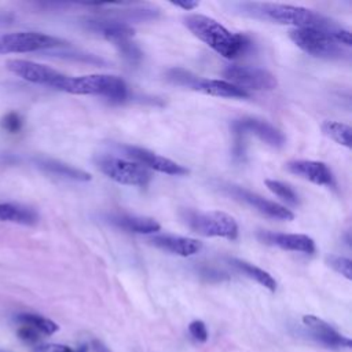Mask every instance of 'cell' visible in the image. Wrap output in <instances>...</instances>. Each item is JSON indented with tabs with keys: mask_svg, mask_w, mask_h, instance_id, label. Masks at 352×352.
I'll return each mask as SVG.
<instances>
[{
	"mask_svg": "<svg viewBox=\"0 0 352 352\" xmlns=\"http://www.w3.org/2000/svg\"><path fill=\"white\" fill-rule=\"evenodd\" d=\"M183 21L195 37L227 59H234L245 54L250 45V40L245 34L234 33L206 15L190 14Z\"/></svg>",
	"mask_w": 352,
	"mask_h": 352,
	"instance_id": "obj_1",
	"label": "cell"
},
{
	"mask_svg": "<svg viewBox=\"0 0 352 352\" xmlns=\"http://www.w3.org/2000/svg\"><path fill=\"white\" fill-rule=\"evenodd\" d=\"M238 7L242 14L280 25H292L296 26L294 29L316 28L331 32L337 26L331 19L304 7L278 3H241Z\"/></svg>",
	"mask_w": 352,
	"mask_h": 352,
	"instance_id": "obj_2",
	"label": "cell"
},
{
	"mask_svg": "<svg viewBox=\"0 0 352 352\" xmlns=\"http://www.w3.org/2000/svg\"><path fill=\"white\" fill-rule=\"evenodd\" d=\"M54 88L73 95H100L117 102L124 100L128 95L125 81L111 74H88L80 77H67L63 74Z\"/></svg>",
	"mask_w": 352,
	"mask_h": 352,
	"instance_id": "obj_3",
	"label": "cell"
},
{
	"mask_svg": "<svg viewBox=\"0 0 352 352\" xmlns=\"http://www.w3.org/2000/svg\"><path fill=\"white\" fill-rule=\"evenodd\" d=\"M290 40L304 52L324 59H344L349 52L338 44L327 30L316 28H298L289 32Z\"/></svg>",
	"mask_w": 352,
	"mask_h": 352,
	"instance_id": "obj_4",
	"label": "cell"
},
{
	"mask_svg": "<svg viewBox=\"0 0 352 352\" xmlns=\"http://www.w3.org/2000/svg\"><path fill=\"white\" fill-rule=\"evenodd\" d=\"M183 220L194 232L204 236H220L235 239L238 236V224L230 214L220 210H192L186 209L182 213Z\"/></svg>",
	"mask_w": 352,
	"mask_h": 352,
	"instance_id": "obj_5",
	"label": "cell"
},
{
	"mask_svg": "<svg viewBox=\"0 0 352 352\" xmlns=\"http://www.w3.org/2000/svg\"><path fill=\"white\" fill-rule=\"evenodd\" d=\"M166 78L177 85L191 88L194 91H199L206 95L212 96H219V98H249V92L232 85L228 81L224 80H209V78H202L199 76L192 74L188 70L180 69V67H173L168 70Z\"/></svg>",
	"mask_w": 352,
	"mask_h": 352,
	"instance_id": "obj_6",
	"label": "cell"
},
{
	"mask_svg": "<svg viewBox=\"0 0 352 352\" xmlns=\"http://www.w3.org/2000/svg\"><path fill=\"white\" fill-rule=\"evenodd\" d=\"M98 168L111 180L124 186H146L151 180L147 168L138 162L113 155H100L96 158Z\"/></svg>",
	"mask_w": 352,
	"mask_h": 352,
	"instance_id": "obj_7",
	"label": "cell"
},
{
	"mask_svg": "<svg viewBox=\"0 0 352 352\" xmlns=\"http://www.w3.org/2000/svg\"><path fill=\"white\" fill-rule=\"evenodd\" d=\"M223 76L232 85L243 89L252 91H272L278 87L276 77L261 67L254 66H239L231 65L223 70Z\"/></svg>",
	"mask_w": 352,
	"mask_h": 352,
	"instance_id": "obj_8",
	"label": "cell"
},
{
	"mask_svg": "<svg viewBox=\"0 0 352 352\" xmlns=\"http://www.w3.org/2000/svg\"><path fill=\"white\" fill-rule=\"evenodd\" d=\"M65 45V41L40 32H15L0 37V52H34Z\"/></svg>",
	"mask_w": 352,
	"mask_h": 352,
	"instance_id": "obj_9",
	"label": "cell"
},
{
	"mask_svg": "<svg viewBox=\"0 0 352 352\" xmlns=\"http://www.w3.org/2000/svg\"><path fill=\"white\" fill-rule=\"evenodd\" d=\"M232 131L236 138V155L242 154L239 146H241V142L245 135H254L261 142H264L265 144L275 147V148H279L286 143L285 135L278 128H275L274 125H271L267 121L257 120L253 117H245V118L234 121Z\"/></svg>",
	"mask_w": 352,
	"mask_h": 352,
	"instance_id": "obj_10",
	"label": "cell"
},
{
	"mask_svg": "<svg viewBox=\"0 0 352 352\" xmlns=\"http://www.w3.org/2000/svg\"><path fill=\"white\" fill-rule=\"evenodd\" d=\"M226 190L230 195L248 204L249 206L254 208L257 212H260L261 214H264L267 217L276 219V220H286V221H290L294 219V213L290 209H287L286 206L279 205L278 202H274L271 199H267L250 190H246L243 187L234 186V184L227 186Z\"/></svg>",
	"mask_w": 352,
	"mask_h": 352,
	"instance_id": "obj_11",
	"label": "cell"
},
{
	"mask_svg": "<svg viewBox=\"0 0 352 352\" xmlns=\"http://www.w3.org/2000/svg\"><path fill=\"white\" fill-rule=\"evenodd\" d=\"M7 67L14 74L29 82L48 85L52 88L63 77L62 73L50 66L40 65L26 59H10L7 60Z\"/></svg>",
	"mask_w": 352,
	"mask_h": 352,
	"instance_id": "obj_12",
	"label": "cell"
},
{
	"mask_svg": "<svg viewBox=\"0 0 352 352\" xmlns=\"http://www.w3.org/2000/svg\"><path fill=\"white\" fill-rule=\"evenodd\" d=\"M122 148L129 157L136 160L138 164L143 165L144 168H150L157 172L166 173V175H175V176H182V175L188 173V169L184 168L183 165H180L166 157L158 155L147 148L136 147V146H122Z\"/></svg>",
	"mask_w": 352,
	"mask_h": 352,
	"instance_id": "obj_13",
	"label": "cell"
},
{
	"mask_svg": "<svg viewBox=\"0 0 352 352\" xmlns=\"http://www.w3.org/2000/svg\"><path fill=\"white\" fill-rule=\"evenodd\" d=\"M302 323L308 329L312 338H315L318 342L329 346V348H351L352 341L338 333L334 327H331L327 322L323 319L315 316V315H305L302 316Z\"/></svg>",
	"mask_w": 352,
	"mask_h": 352,
	"instance_id": "obj_14",
	"label": "cell"
},
{
	"mask_svg": "<svg viewBox=\"0 0 352 352\" xmlns=\"http://www.w3.org/2000/svg\"><path fill=\"white\" fill-rule=\"evenodd\" d=\"M257 238L267 245L278 246L285 250L301 252L312 254L315 252V242L311 236L304 234H285V232H272V231H260Z\"/></svg>",
	"mask_w": 352,
	"mask_h": 352,
	"instance_id": "obj_15",
	"label": "cell"
},
{
	"mask_svg": "<svg viewBox=\"0 0 352 352\" xmlns=\"http://www.w3.org/2000/svg\"><path fill=\"white\" fill-rule=\"evenodd\" d=\"M286 168L293 175H297L311 183H315L319 186L334 184V176L324 162L309 161V160H294L287 162Z\"/></svg>",
	"mask_w": 352,
	"mask_h": 352,
	"instance_id": "obj_16",
	"label": "cell"
},
{
	"mask_svg": "<svg viewBox=\"0 0 352 352\" xmlns=\"http://www.w3.org/2000/svg\"><path fill=\"white\" fill-rule=\"evenodd\" d=\"M150 242L154 246L160 248L161 250L177 254L182 257L194 256L202 249V243L198 239L180 236V235H172V234L153 235L150 238Z\"/></svg>",
	"mask_w": 352,
	"mask_h": 352,
	"instance_id": "obj_17",
	"label": "cell"
},
{
	"mask_svg": "<svg viewBox=\"0 0 352 352\" xmlns=\"http://www.w3.org/2000/svg\"><path fill=\"white\" fill-rule=\"evenodd\" d=\"M87 28L111 41L116 47L133 36V29L120 19H89Z\"/></svg>",
	"mask_w": 352,
	"mask_h": 352,
	"instance_id": "obj_18",
	"label": "cell"
},
{
	"mask_svg": "<svg viewBox=\"0 0 352 352\" xmlns=\"http://www.w3.org/2000/svg\"><path fill=\"white\" fill-rule=\"evenodd\" d=\"M109 221L125 231L136 232V234H155L161 228V226L151 217L128 214V213L110 214Z\"/></svg>",
	"mask_w": 352,
	"mask_h": 352,
	"instance_id": "obj_19",
	"label": "cell"
},
{
	"mask_svg": "<svg viewBox=\"0 0 352 352\" xmlns=\"http://www.w3.org/2000/svg\"><path fill=\"white\" fill-rule=\"evenodd\" d=\"M36 164L43 170L56 175V176H60V177H65V179H72V180H77V182L91 180V175L88 172L78 169L76 166H72L69 164H65L62 161H58V160L38 158V160H36Z\"/></svg>",
	"mask_w": 352,
	"mask_h": 352,
	"instance_id": "obj_20",
	"label": "cell"
},
{
	"mask_svg": "<svg viewBox=\"0 0 352 352\" xmlns=\"http://www.w3.org/2000/svg\"><path fill=\"white\" fill-rule=\"evenodd\" d=\"M0 221L32 226L37 221V214L34 210L26 206L10 202H0Z\"/></svg>",
	"mask_w": 352,
	"mask_h": 352,
	"instance_id": "obj_21",
	"label": "cell"
},
{
	"mask_svg": "<svg viewBox=\"0 0 352 352\" xmlns=\"http://www.w3.org/2000/svg\"><path fill=\"white\" fill-rule=\"evenodd\" d=\"M230 263L236 270L243 272L246 276L254 279L257 283H260L261 286H264L270 292H275L276 290V280L272 278L271 274H268L267 271L261 270L260 267H256V265H253V264H250L248 261H243L241 258H230Z\"/></svg>",
	"mask_w": 352,
	"mask_h": 352,
	"instance_id": "obj_22",
	"label": "cell"
},
{
	"mask_svg": "<svg viewBox=\"0 0 352 352\" xmlns=\"http://www.w3.org/2000/svg\"><path fill=\"white\" fill-rule=\"evenodd\" d=\"M16 320L21 323V324H26V326H30L33 327L34 330H37L40 334H45V336H50V334H54L55 331H58V324L45 318V316H41V315H37V314H29V312H23V314H19L16 316Z\"/></svg>",
	"mask_w": 352,
	"mask_h": 352,
	"instance_id": "obj_23",
	"label": "cell"
},
{
	"mask_svg": "<svg viewBox=\"0 0 352 352\" xmlns=\"http://www.w3.org/2000/svg\"><path fill=\"white\" fill-rule=\"evenodd\" d=\"M322 132L333 139L334 142H337L338 144L351 148V133L352 129L349 125L342 124V122H337V121H324L322 124Z\"/></svg>",
	"mask_w": 352,
	"mask_h": 352,
	"instance_id": "obj_24",
	"label": "cell"
},
{
	"mask_svg": "<svg viewBox=\"0 0 352 352\" xmlns=\"http://www.w3.org/2000/svg\"><path fill=\"white\" fill-rule=\"evenodd\" d=\"M265 186H267V188L271 192H274L282 201H285V202H287V204H290L293 206L300 204L298 195L296 194V191L290 186H287V184H285V183H282L279 180H272V179H267L265 180Z\"/></svg>",
	"mask_w": 352,
	"mask_h": 352,
	"instance_id": "obj_25",
	"label": "cell"
},
{
	"mask_svg": "<svg viewBox=\"0 0 352 352\" xmlns=\"http://www.w3.org/2000/svg\"><path fill=\"white\" fill-rule=\"evenodd\" d=\"M326 263L340 275L345 276L346 279H352V261L348 257L338 256V254H329L326 257Z\"/></svg>",
	"mask_w": 352,
	"mask_h": 352,
	"instance_id": "obj_26",
	"label": "cell"
},
{
	"mask_svg": "<svg viewBox=\"0 0 352 352\" xmlns=\"http://www.w3.org/2000/svg\"><path fill=\"white\" fill-rule=\"evenodd\" d=\"M117 50L120 51V54L131 63H139L143 54L140 51V48L132 41V40H126L121 44L117 45Z\"/></svg>",
	"mask_w": 352,
	"mask_h": 352,
	"instance_id": "obj_27",
	"label": "cell"
},
{
	"mask_svg": "<svg viewBox=\"0 0 352 352\" xmlns=\"http://www.w3.org/2000/svg\"><path fill=\"white\" fill-rule=\"evenodd\" d=\"M32 352H87V348L81 346L78 349H73L63 344L47 342V344H37Z\"/></svg>",
	"mask_w": 352,
	"mask_h": 352,
	"instance_id": "obj_28",
	"label": "cell"
},
{
	"mask_svg": "<svg viewBox=\"0 0 352 352\" xmlns=\"http://www.w3.org/2000/svg\"><path fill=\"white\" fill-rule=\"evenodd\" d=\"M3 129H6L7 132L10 133H15V132H19L21 128H22V118L18 113L15 111H11L8 114H6L1 121H0Z\"/></svg>",
	"mask_w": 352,
	"mask_h": 352,
	"instance_id": "obj_29",
	"label": "cell"
},
{
	"mask_svg": "<svg viewBox=\"0 0 352 352\" xmlns=\"http://www.w3.org/2000/svg\"><path fill=\"white\" fill-rule=\"evenodd\" d=\"M188 333L197 342H206L208 341V329L202 320H192L188 324Z\"/></svg>",
	"mask_w": 352,
	"mask_h": 352,
	"instance_id": "obj_30",
	"label": "cell"
},
{
	"mask_svg": "<svg viewBox=\"0 0 352 352\" xmlns=\"http://www.w3.org/2000/svg\"><path fill=\"white\" fill-rule=\"evenodd\" d=\"M18 337L26 342H37L40 338H41V334L34 330L33 327L30 326H26V324H21V327L18 329Z\"/></svg>",
	"mask_w": 352,
	"mask_h": 352,
	"instance_id": "obj_31",
	"label": "cell"
},
{
	"mask_svg": "<svg viewBox=\"0 0 352 352\" xmlns=\"http://www.w3.org/2000/svg\"><path fill=\"white\" fill-rule=\"evenodd\" d=\"M175 7L183 8L184 11H190L194 10L195 7H198V1H170Z\"/></svg>",
	"mask_w": 352,
	"mask_h": 352,
	"instance_id": "obj_32",
	"label": "cell"
},
{
	"mask_svg": "<svg viewBox=\"0 0 352 352\" xmlns=\"http://www.w3.org/2000/svg\"><path fill=\"white\" fill-rule=\"evenodd\" d=\"M0 352H4V351H0Z\"/></svg>",
	"mask_w": 352,
	"mask_h": 352,
	"instance_id": "obj_33",
	"label": "cell"
}]
</instances>
